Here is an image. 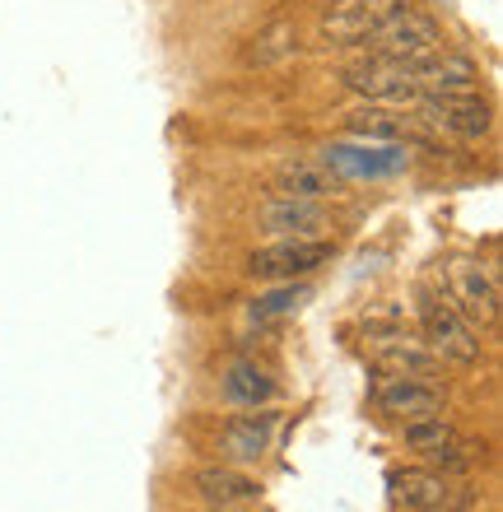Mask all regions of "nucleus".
<instances>
[{
    "label": "nucleus",
    "instance_id": "nucleus-1",
    "mask_svg": "<svg viewBox=\"0 0 503 512\" xmlns=\"http://www.w3.org/2000/svg\"><path fill=\"white\" fill-rule=\"evenodd\" d=\"M410 108H415L420 126L443 131L452 140H485L494 126L490 103H480L476 94H420Z\"/></svg>",
    "mask_w": 503,
    "mask_h": 512
},
{
    "label": "nucleus",
    "instance_id": "nucleus-2",
    "mask_svg": "<svg viewBox=\"0 0 503 512\" xmlns=\"http://www.w3.org/2000/svg\"><path fill=\"white\" fill-rule=\"evenodd\" d=\"M364 47L373 56H392V61H415V56H429L443 47V28L420 10H396L387 24H378L364 38Z\"/></svg>",
    "mask_w": 503,
    "mask_h": 512
},
{
    "label": "nucleus",
    "instance_id": "nucleus-3",
    "mask_svg": "<svg viewBox=\"0 0 503 512\" xmlns=\"http://www.w3.org/2000/svg\"><path fill=\"white\" fill-rule=\"evenodd\" d=\"M345 89L364 94L368 103H387V108H406L420 98L415 89V75H410V61H392V56H373L345 66Z\"/></svg>",
    "mask_w": 503,
    "mask_h": 512
},
{
    "label": "nucleus",
    "instance_id": "nucleus-4",
    "mask_svg": "<svg viewBox=\"0 0 503 512\" xmlns=\"http://www.w3.org/2000/svg\"><path fill=\"white\" fill-rule=\"evenodd\" d=\"M420 326H424V340H429V350L438 359H452V364H480V340L476 331L462 322V312L452 308L448 298H424L420 308Z\"/></svg>",
    "mask_w": 503,
    "mask_h": 512
},
{
    "label": "nucleus",
    "instance_id": "nucleus-5",
    "mask_svg": "<svg viewBox=\"0 0 503 512\" xmlns=\"http://www.w3.org/2000/svg\"><path fill=\"white\" fill-rule=\"evenodd\" d=\"M368 340L378 350V364L392 368L396 378H434L438 373V354L424 350L420 340H410V331L396 317L387 322H368Z\"/></svg>",
    "mask_w": 503,
    "mask_h": 512
},
{
    "label": "nucleus",
    "instance_id": "nucleus-6",
    "mask_svg": "<svg viewBox=\"0 0 503 512\" xmlns=\"http://www.w3.org/2000/svg\"><path fill=\"white\" fill-rule=\"evenodd\" d=\"M448 303L462 317H471V322L480 326H494L499 322V284H494V275L485 266H476V261H452L448 266Z\"/></svg>",
    "mask_w": 503,
    "mask_h": 512
},
{
    "label": "nucleus",
    "instance_id": "nucleus-7",
    "mask_svg": "<svg viewBox=\"0 0 503 512\" xmlns=\"http://www.w3.org/2000/svg\"><path fill=\"white\" fill-rule=\"evenodd\" d=\"M322 261H331V243H308V238H280V243L252 252L247 270L257 280H294V275H308Z\"/></svg>",
    "mask_w": 503,
    "mask_h": 512
},
{
    "label": "nucleus",
    "instance_id": "nucleus-8",
    "mask_svg": "<svg viewBox=\"0 0 503 512\" xmlns=\"http://www.w3.org/2000/svg\"><path fill=\"white\" fill-rule=\"evenodd\" d=\"M392 485H396V499L415 512H462L476 503V489H457L448 475H434V471H401Z\"/></svg>",
    "mask_w": 503,
    "mask_h": 512
},
{
    "label": "nucleus",
    "instance_id": "nucleus-9",
    "mask_svg": "<svg viewBox=\"0 0 503 512\" xmlns=\"http://www.w3.org/2000/svg\"><path fill=\"white\" fill-rule=\"evenodd\" d=\"M410 0H336V10L327 14V33L331 42H364L378 24H387L396 10H406Z\"/></svg>",
    "mask_w": 503,
    "mask_h": 512
},
{
    "label": "nucleus",
    "instance_id": "nucleus-10",
    "mask_svg": "<svg viewBox=\"0 0 503 512\" xmlns=\"http://www.w3.org/2000/svg\"><path fill=\"white\" fill-rule=\"evenodd\" d=\"M327 154V168L340 177V182H350V177H392L406 168V149H354V145H331L322 149Z\"/></svg>",
    "mask_w": 503,
    "mask_h": 512
},
{
    "label": "nucleus",
    "instance_id": "nucleus-11",
    "mask_svg": "<svg viewBox=\"0 0 503 512\" xmlns=\"http://www.w3.org/2000/svg\"><path fill=\"white\" fill-rule=\"evenodd\" d=\"M336 173H331L327 163H308V159H294V163H280L271 177V191L275 196H289V201H322L331 191H340Z\"/></svg>",
    "mask_w": 503,
    "mask_h": 512
},
{
    "label": "nucleus",
    "instance_id": "nucleus-12",
    "mask_svg": "<svg viewBox=\"0 0 503 512\" xmlns=\"http://www.w3.org/2000/svg\"><path fill=\"white\" fill-rule=\"evenodd\" d=\"M350 135L359 140H382V145H401V140H415L420 135V122L406 117L401 108H387V103H368V108H354L345 117Z\"/></svg>",
    "mask_w": 503,
    "mask_h": 512
},
{
    "label": "nucleus",
    "instance_id": "nucleus-13",
    "mask_svg": "<svg viewBox=\"0 0 503 512\" xmlns=\"http://www.w3.org/2000/svg\"><path fill=\"white\" fill-rule=\"evenodd\" d=\"M257 224L266 233H275V238H308V233H317L322 224H327V215H322V205L317 201H289V196H275L271 205H261Z\"/></svg>",
    "mask_w": 503,
    "mask_h": 512
},
{
    "label": "nucleus",
    "instance_id": "nucleus-14",
    "mask_svg": "<svg viewBox=\"0 0 503 512\" xmlns=\"http://www.w3.org/2000/svg\"><path fill=\"white\" fill-rule=\"evenodd\" d=\"M378 405L387 415H401V419H434L443 415V391L424 387L415 378H396L387 387H378Z\"/></svg>",
    "mask_w": 503,
    "mask_h": 512
},
{
    "label": "nucleus",
    "instance_id": "nucleus-15",
    "mask_svg": "<svg viewBox=\"0 0 503 512\" xmlns=\"http://www.w3.org/2000/svg\"><path fill=\"white\" fill-rule=\"evenodd\" d=\"M196 494H205V499L215 503V508H229V503H247L257 499L261 485L252 480V475L243 471H229V466H205V471H196Z\"/></svg>",
    "mask_w": 503,
    "mask_h": 512
},
{
    "label": "nucleus",
    "instance_id": "nucleus-16",
    "mask_svg": "<svg viewBox=\"0 0 503 512\" xmlns=\"http://www.w3.org/2000/svg\"><path fill=\"white\" fill-rule=\"evenodd\" d=\"M275 433V415H238L224 429V452L233 461H261V452L271 447Z\"/></svg>",
    "mask_w": 503,
    "mask_h": 512
},
{
    "label": "nucleus",
    "instance_id": "nucleus-17",
    "mask_svg": "<svg viewBox=\"0 0 503 512\" xmlns=\"http://www.w3.org/2000/svg\"><path fill=\"white\" fill-rule=\"evenodd\" d=\"M271 382H266V373H257L252 364H233L229 368V378H224V401L233 405H257L271 396Z\"/></svg>",
    "mask_w": 503,
    "mask_h": 512
},
{
    "label": "nucleus",
    "instance_id": "nucleus-18",
    "mask_svg": "<svg viewBox=\"0 0 503 512\" xmlns=\"http://www.w3.org/2000/svg\"><path fill=\"white\" fill-rule=\"evenodd\" d=\"M462 433H457V424H448L443 415H434V419H410L406 424V447H415V452H438V447H448V443H457Z\"/></svg>",
    "mask_w": 503,
    "mask_h": 512
},
{
    "label": "nucleus",
    "instance_id": "nucleus-19",
    "mask_svg": "<svg viewBox=\"0 0 503 512\" xmlns=\"http://www.w3.org/2000/svg\"><path fill=\"white\" fill-rule=\"evenodd\" d=\"M308 298V289H294V284H285V289H275V294H266V298H257L252 303V322H271V317H285V312H294Z\"/></svg>",
    "mask_w": 503,
    "mask_h": 512
},
{
    "label": "nucleus",
    "instance_id": "nucleus-20",
    "mask_svg": "<svg viewBox=\"0 0 503 512\" xmlns=\"http://www.w3.org/2000/svg\"><path fill=\"white\" fill-rule=\"evenodd\" d=\"M210 512H224V508H210Z\"/></svg>",
    "mask_w": 503,
    "mask_h": 512
}]
</instances>
